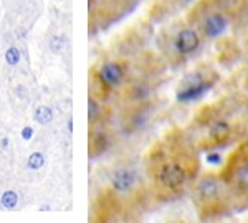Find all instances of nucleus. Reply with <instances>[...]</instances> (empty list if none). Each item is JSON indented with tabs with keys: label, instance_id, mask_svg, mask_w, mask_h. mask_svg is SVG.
Instances as JSON below:
<instances>
[{
	"label": "nucleus",
	"instance_id": "nucleus-18",
	"mask_svg": "<svg viewBox=\"0 0 248 223\" xmlns=\"http://www.w3.org/2000/svg\"><path fill=\"white\" fill-rule=\"evenodd\" d=\"M9 146H10L9 137H3L2 141H0V147H2V149H9Z\"/></svg>",
	"mask_w": 248,
	"mask_h": 223
},
{
	"label": "nucleus",
	"instance_id": "nucleus-7",
	"mask_svg": "<svg viewBox=\"0 0 248 223\" xmlns=\"http://www.w3.org/2000/svg\"><path fill=\"white\" fill-rule=\"evenodd\" d=\"M111 187H113V192L119 195H129L134 193L136 189L139 187V174L138 170L133 167H119L114 169V172L111 174Z\"/></svg>",
	"mask_w": 248,
	"mask_h": 223
},
{
	"label": "nucleus",
	"instance_id": "nucleus-10",
	"mask_svg": "<svg viewBox=\"0 0 248 223\" xmlns=\"http://www.w3.org/2000/svg\"><path fill=\"white\" fill-rule=\"evenodd\" d=\"M111 144V137L108 134V131L105 127H94L91 131V137H90V154L91 157H98L103 152H106L108 147Z\"/></svg>",
	"mask_w": 248,
	"mask_h": 223
},
{
	"label": "nucleus",
	"instance_id": "nucleus-9",
	"mask_svg": "<svg viewBox=\"0 0 248 223\" xmlns=\"http://www.w3.org/2000/svg\"><path fill=\"white\" fill-rule=\"evenodd\" d=\"M195 79H189L186 83V86L181 88L177 94L179 101L184 103H189L194 101V99L201 98L207 89H210L212 85H214V79H210L209 74H203V73H195L194 74Z\"/></svg>",
	"mask_w": 248,
	"mask_h": 223
},
{
	"label": "nucleus",
	"instance_id": "nucleus-17",
	"mask_svg": "<svg viewBox=\"0 0 248 223\" xmlns=\"http://www.w3.org/2000/svg\"><path fill=\"white\" fill-rule=\"evenodd\" d=\"M31 137H33V127H30V126L23 127V129H22V139H23V141H30Z\"/></svg>",
	"mask_w": 248,
	"mask_h": 223
},
{
	"label": "nucleus",
	"instance_id": "nucleus-11",
	"mask_svg": "<svg viewBox=\"0 0 248 223\" xmlns=\"http://www.w3.org/2000/svg\"><path fill=\"white\" fill-rule=\"evenodd\" d=\"M101 116H103V109H101L99 101L94 98H90V101H88V118H90V124L96 126L98 121H101Z\"/></svg>",
	"mask_w": 248,
	"mask_h": 223
},
{
	"label": "nucleus",
	"instance_id": "nucleus-15",
	"mask_svg": "<svg viewBox=\"0 0 248 223\" xmlns=\"http://www.w3.org/2000/svg\"><path fill=\"white\" fill-rule=\"evenodd\" d=\"M20 59H22V53H20V50L17 46H10V48L5 51V63L9 66H17L20 63Z\"/></svg>",
	"mask_w": 248,
	"mask_h": 223
},
{
	"label": "nucleus",
	"instance_id": "nucleus-6",
	"mask_svg": "<svg viewBox=\"0 0 248 223\" xmlns=\"http://www.w3.org/2000/svg\"><path fill=\"white\" fill-rule=\"evenodd\" d=\"M124 79H126V66L121 61H106L94 71V81L106 93H109L113 88L121 86Z\"/></svg>",
	"mask_w": 248,
	"mask_h": 223
},
{
	"label": "nucleus",
	"instance_id": "nucleus-14",
	"mask_svg": "<svg viewBox=\"0 0 248 223\" xmlns=\"http://www.w3.org/2000/svg\"><path fill=\"white\" fill-rule=\"evenodd\" d=\"M45 165V155L42 152H33L29 155V161H27V167L30 170H40Z\"/></svg>",
	"mask_w": 248,
	"mask_h": 223
},
{
	"label": "nucleus",
	"instance_id": "nucleus-3",
	"mask_svg": "<svg viewBox=\"0 0 248 223\" xmlns=\"http://www.w3.org/2000/svg\"><path fill=\"white\" fill-rule=\"evenodd\" d=\"M207 114H201V122L207 127V146L220 147L225 146L237 137L238 124L232 121V111L227 107L223 109L222 104L215 107H207Z\"/></svg>",
	"mask_w": 248,
	"mask_h": 223
},
{
	"label": "nucleus",
	"instance_id": "nucleus-1",
	"mask_svg": "<svg viewBox=\"0 0 248 223\" xmlns=\"http://www.w3.org/2000/svg\"><path fill=\"white\" fill-rule=\"evenodd\" d=\"M199 169L195 147L181 131H170L147 154V174L154 192L164 200L186 192Z\"/></svg>",
	"mask_w": 248,
	"mask_h": 223
},
{
	"label": "nucleus",
	"instance_id": "nucleus-8",
	"mask_svg": "<svg viewBox=\"0 0 248 223\" xmlns=\"http://www.w3.org/2000/svg\"><path fill=\"white\" fill-rule=\"evenodd\" d=\"M202 43V33L199 29H192V27H186V29L179 30L174 37V51L179 57H189V55L195 53L201 48Z\"/></svg>",
	"mask_w": 248,
	"mask_h": 223
},
{
	"label": "nucleus",
	"instance_id": "nucleus-2",
	"mask_svg": "<svg viewBox=\"0 0 248 223\" xmlns=\"http://www.w3.org/2000/svg\"><path fill=\"white\" fill-rule=\"evenodd\" d=\"M192 200L202 218H215L230 208L233 198L222 175L205 174L194 182Z\"/></svg>",
	"mask_w": 248,
	"mask_h": 223
},
{
	"label": "nucleus",
	"instance_id": "nucleus-16",
	"mask_svg": "<svg viewBox=\"0 0 248 223\" xmlns=\"http://www.w3.org/2000/svg\"><path fill=\"white\" fill-rule=\"evenodd\" d=\"M63 46H65V37L63 35H57V37H53L50 40V48L55 51V53H60V51L63 50Z\"/></svg>",
	"mask_w": 248,
	"mask_h": 223
},
{
	"label": "nucleus",
	"instance_id": "nucleus-5",
	"mask_svg": "<svg viewBox=\"0 0 248 223\" xmlns=\"http://www.w3.org/2000/svg\"><path fill=\"white\" fill-rule=\"evenodd\" d=\"M232 5L229 3H222V0H218L215 3L214 9L203 12L202 20L199 23V30L203 37L207 38H217L229 27V12Z\"/></svg>",
	"mask_w": 248,
	"mask_h": 223
},
{
	"label": "nucleus",
	"instance_id": "nucleus-19",
	"mask_svg": "<svg viewBox=\"0 0 248 223\" xmlns=\"http://www.w3.org/2000/svg\"><path fill=\"white\" fill-rule=\"evenodd\" d=\"M40 210H42V212H46V210H50V207H48V205H43Z\"/></svg>",
	"mask_w": 248,
	"mask_h": 223
},
{
	"label": "nucleus",
	"instance_id": "nucleus-12",
	"mask_svg": "<svg viewBox=\"0 0 248 223\" xmlns=\"http://www.w3.org/2000/svg\"><path fill=\"white\" fill-rule=\"evenodd\" d=\"M33 119L38 122V124H42V126L50 124L51 119H53V111H51L48 106H38L37 109H35Z\"/></svg>",
	"mask_w": 248,
	"mask_h": 223
},
{
	"label": "nucleus",
	"instance_id": "nucleus-4",
	"mask_svg": "<svg viewBox=\"0 0 248 223\" xmlns=\"http://www.w3.org/2000/svg\"><path fill=\"white\" fill-rule=\"evenodd\" d=\"M222 178L229 187L232 198L248 202V144H240L229 157Z\"/></svg>",
	"mask_w": 248,
	"mask_h": 223
},
{
	"label": "nucleus",
	"instance_id": "nucleus-13",
	"mask_svg": "<svg viewBox=\"0 0 248 223\" xmlns=\"http://www.w3.org/2000/svg\"><path fill=\"white\" fill-rule=\"evenodd\" d=\"M0 205L7 210H14L18 205V193L15 190H7L0 197Z\"/></svg>",
	"mask_w": 248,
	"mask_h": 223
}]
</instances>
